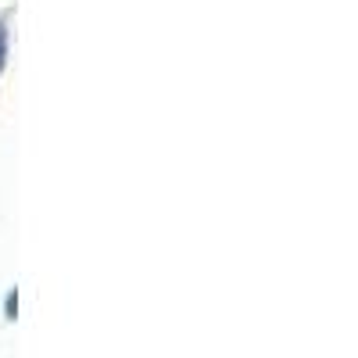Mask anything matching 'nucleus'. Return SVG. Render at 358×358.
<instances>
[{
  "mask_svg": "<svg viewBox=\"0 0 358 358\" xmlns=\"http://www.w3.org/2000/svg\"><path fill=\"white\" fill-rule=\"evenodd\" d=\"M4 62H8V29L0 22V69H4Z\"/></svg>",
  "mask_w": 358,
  "mask_h": 358,
  "instance_id": "f257e3e1",
  "label": "nucleus"
}]
</instances>
